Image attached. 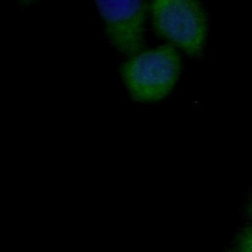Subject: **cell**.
Returning <instances> with one entry per match:
<instances>
[{"instance_id":"obj_3","label":"cell","mask_w":252,"mask_h":252,"mask_svg":"<svg viewBox=\"0 0 252 252\" xmlns=\"http://www.w3.org/2000/svg\"><path fill=\"white\" fill-rule=\"evenodd\" d=\"M105 32L122 53L136 55L144 44L148 3L144 1H97Z\"/></svg>"},{"instance_id":"obj_5","label":"cell","mask_w":252,"mask_h":252,"mask_svg":"<svg viewBox=\"0 0 252 252\" xmlns=\"http://www.w3.org/2000/svg\"><path fill=\"white\" fill-rule=\"evenodd\" d=\"M247 214L249 216V218L252 220V199L250 200L249 204H248V207H247Z\"/></svg>"},{"instance_id":"obj_2","label":"cell","mask_w":252,"mask_h":252,"mask_svg":"<svg viewBox=\"0 0 252 252\" xmlns=\"http://www.w3.org/2000/svg\"><path fill=\"white\" fill-rule=\"evenodd\" d=\"M150 10L158 34L188 54H201L207 33V19L200 3L190 0H157L151 3Z\"/></svg>"},{"instance_id":"obj_6","label":"cell","mask_w":252,"mask_h":252,"mask_svg":"<svg viewBox=\"0 0 252 252\" xmlns=\"http://www.w3.org/2000/svg\"><path fill=\"white\" fill-rule=\"evenodd\" d=\"M230 252H234V251H230Z\"/></svg>"},{"instance_id":"obj_4","label":"cell","mask_w":252,"mask_h":252,"mask_svg":"<svg viewBox=\"0 0 252 252\" xmlns=\"http://www.w3.org/2000/svg\"><path fill=\"white\" fill-rule=\"evenodd\" d=\"M234 252H252V224L246 226L238 233Z\"/></svg>"},{"instance_id":"obj_1","label":"cell","mask_w":252,"mask_h":252,"mask_svg":"<svg viewBox=\"0 0 252 252\" xmlns=\"http://www.w3.org/2000/svg\"><path fill=\"white\" fill-rule=\"evenodd\" d=\"M180 68L179 54L171 45L165 44L132 56L121 67V75L135 99L153 101L170 92Z\"/></svg>"}]
</instances>
